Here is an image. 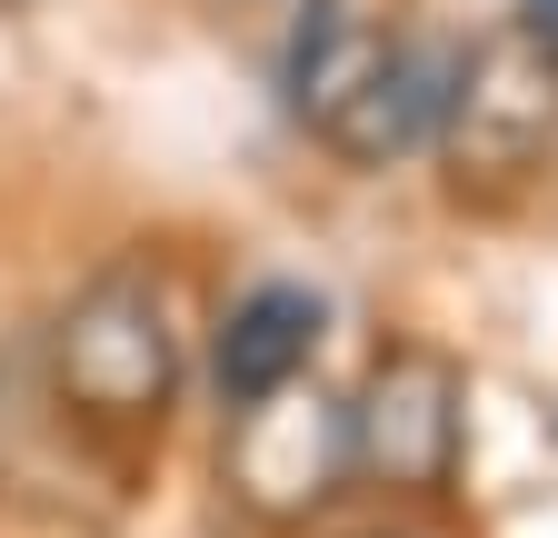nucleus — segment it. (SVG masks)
Returning a JSON list of instances; mask_svg holds the SVG:
<instances>
[{
    "instance_id": "5",
    "label": "nucleus",
    "mask_w": 558,
    "mask_h": 538,
    "mask_svg": "<svg viewBox=\"0 0 558 538\" xmlns=\"http://www.w3.org/2000/svg\"><path fill=\"white\" fill-rule=\"evenodd\" d=\"M459 409H469V379H459L449 350H429V340L379 350L369 379H360V399H349V468L379 479V489H409V499L449 489Z\"/></svg>"
},
{
    "instance_id": "7",
    "label": "nucleus",
    "mask_w": 558,
    "mask_h": 538,
    "mask_svg": "<svg viewBox=\"0 0 558 538\" xmlns=\"http://www.w3.org/2000/svg\"><path fill=\"white\" fill-rule=\"evenodd\" d=\"M519 11H529V30H538V40L558 50V0H519Z\"/></svg>"
},
{
    "instance_id": "3",
    "label": "nucleus",
    "mask_w": 558,
    "mask_h": 538,
    "mask_svg": "<svg viewBox=\"0 0 558 538\" xmlns=\"http://www.w3.org/2000/svg\"><path fill=\"white\" fill-rule=\"evenodd\" d=\"M220 479L250 518L300 528L349 489V399H329L310 369L230 399V439H220Z\"/></svg>"
},
{
    "instance_id": "2",
    "label": "nucleus",
    "mask_w": 558,
    "mask_h": 538,
    "mask_svg": "<svg viewBox=\"0 0 558 538\" xmlns=\"http://www.w3.org/2000/svg\"><path fill=\"white\" fill-rule=\"evenodd\" d=\"M429 140L449 150L459 180H519L558 150V50L519 21V30H488L449 60L439 81V130Z\"/></svg>"
},
{
    "instance_id": "1",
    "label": "nucleus",
    "mask_w": 558,
    "mask_h": 538,
    "mask_svg": "<svg viewBox=\"0 0 558 538\" xmlns=\"http://www.w3.org/2000/svg\"><path fill=\"white\" fill-rule=\"evenodd\" d=\"M439 81H449L439 50H418L409 30L349 11V0H310V21L290 30V110L349 170H389L429 140Z\"/></svg>"
},
{
    "instance_id": "4",
    "label": "nucleus",
    "mask_w": 558,
    "mask_h": 538,
    "mask_svg": "<svg viewBox=\"0 0 558 538\" xmlns=\"http://www.w3.org/2000/svg\"><path fill=\"white\" fill-rule=\"evenodd\" d=\"M50 369H60V389L81 399L90 419H160L170 389H180V340H170L160 290L140 280V269H100V280L60 309Z\"/></svg>"
},
{
    "instance_id": "6",
    "label": "nucleus",
    "mask_w": 558,
    "mask_h": 538,
    "mask_svg": "<svg viewBox=\"0 0 558 538\" xmlns=\"http://www.w3.org/2000/svg\"><path fill=\"white\" fill-rule=\"evenodd\" d=\"M310 359H319V290L259 280L250 299H230V319H220V389H230V399L300 379Z\"/></svg>"
}]
</instances>
